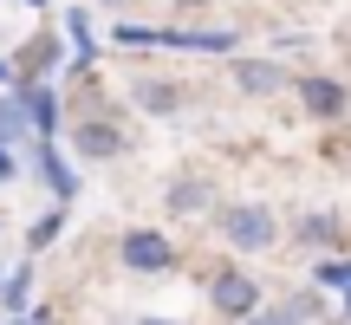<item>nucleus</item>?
Listing matches in <instances>:
<instances>
[{
  "label": "nucleus",
  "instance_id": "1",
  "mask_svg": "<svg viewBox=\"0 0 351 325\" xmlns=\"http://www.w3.org/2000/svg\"><path fill=\"white\" fill-rule=\"evenodd\" d=\"M215 221H221V241L234 254H274V241H280V221L267 202H228Z\"/></svg>",
  "mask_w": 351,
  "mask_h": 325
},
{
  "label": "nucleus",
  "instance_id": "2",
  "mask_svg": "<svg viewBox=\"0 0 351 325\" xmlns=\"http://www.w3.org/2000/svg\"><path fill=\"white\" fill-rule=\"evenodd\" d=\"M117 46L143 52V46H169V52H234V33H169V26H137V20H117Z\"/></svg>",
  "mask_w": 351,
  "mask_h": 325
},
{
  "label": "nucleus",
  "instance_id": "3",
  "mask_svg": "<svg viewBox=\"0 0 351 325\" xmlns=\"http://www.w3.org/2000/svg\"><path fill=\"white\" fill-rule=\"evenodd\" d=\"M117 254H124V267L130 274H169L182 254L169 248V234H156V228H130L124 241H117Z\"/></svg>",
  "mask_w": 351,
  "mask_h": 325
},
{
  "label": "nucleus",
  "instance_id": "4",
  "mask_svg": "<svg viewBox=\"0 0 351 325\" xmlns=\"http://www.w3.org/2000/svg\"><path fill=\"white\" fill-rule=\"evenodd\" d=\"M208 306H215L221 319H247L254 306H261L254 274H234V267H228V274H215V280H208Z\"/></svg>",
  "mask_w": 351,
  "mask_h": 325
},
{
  "label": "nucleus",
  "instance_id": "5",
  "mask_svg": "<svg viewBox=\"0 0 351 325\" xmlns=\"http://www.w3.org/2000/svg\"><path fill=\"white\" fill-rule=\"evenodd\" d=\"M72 150L85 162H111V156H124V130H117L111 117H78L72 124Z\"/></svg>",
  "mask_w": 351,
  "mask_h": 325
},
{
  "label": "nucleus",
  "instance_id": "6",
  "mask_svg": "<svg viewBox=\"0 0 351 325\" xmlns=\"http://www.w3.org/2000/svg\"><path fill=\"white\" fill-rule=\"evenodd\" d=\"M293 91H300V104H306V111L319 117V124H332V117H345V111H351V91L339 85V78H326V72L300 78V85H293Z\"/></svg>",
  "mask_w": 351,
  "mask_h": 325
},
{
  "label": "nucleus",
  "instance_id": "7",
  "mask_svg": "<svg viewBox=\"0 0 351 325\" xmlns=\"http://www.w3.org/2000/svg\"><path fill=\"white\" fill-rule=\"evenodd\" d=\"M130 104L150 111V117H176L189 104V91L176 85V78H130Z\"/></svg>",
  "mask_w": 351,
  "mask_h": 325
},
{
  "label": "nucleus",
  "instance_id": "8",
  "mask_svg": "<svg viewBox=\"0 0 351 325\" xmlns=\"http://www.w3.org/2000/svg\"><path fill=\"white\" fill-rule=\"evenodd\" d=\"M293 241H300V248H313V254H339L345 248V221L332 208H313V215H300V221H293Z\"/></svg>",
  "mask_w": 351,
  "mask_h": 325
},
{
  "label": "nucleus",
  "instance_id": "9",
  "mask_svg": "<svg viewBox=\"0 0 351 325\" xmlns=\"http://www.w3.org/2000/svg\"><path fill=\"white\" fill-rule=\"evenodd\" d=\"M234 91L274 98V91H287V65H274V59H234Z\"/></svg>",
  "mask_w": 351,
  "mask_h": 325
},
{
  "label": "nucleus",
  "instance_id": "10",
  "mask_svg": "<svg viewBox=\"0 0 351 325\" xmlns=\"http://www.w3.org/2000/svg\"><path fill=\"white\" fill-rule=\"evenodd\" d=\"M39 176H46V189L59 195V208H65V202H78V182H72V169H65V156H59V143H52V137H39Z\"/></svg>",
  "mask_w": 351,
  "mask_h": 325
},
{
  "label": "nucleus",
  "instance_id": "11",
  "mask_svg": "<svg viewBox=\"0 0 351 325\" xmlns=\"http://www.w3.org/2000/svg\"><path fill=\"white\" fill-rule=\"evenodd\" d=\"M20 111L33 117L39 137H52V124H59V91L52 85H20Z\"/></svg>",
  "mask_w": 351,
  "mask_h": 325
},
{
  "label": "nucleus",
  "instance_id": "12",
  "mask_svg": "<svg viewBox=\"0 0 351 325\" xmlns=\"http://www.w3.org/2000/svg\"><path fill=\"white\" fill-rule=\"evenodd\" d=\"M208 195H215V189L202 182V176H176L169 195H163V208L169 215H202V208H208Z\"/></svg>",
  "mask_w": 351,
  "mask_h": 325
},
{
  "label": "nucleus",
  "instance_id": "13",
  "mask_svg": "<svg viewBox=\"0 0 351 325\" xmlns=\"http://www.w3.org/2000/svg\"><path fill=\"white\" fill-rule=\"evenodd\" d=\"M26 293H33V261L13 267V274L0 280V306H7V313H26Z\"/></svg>",
  "mask_w": 351,
  "mask_h": 325
},
{
  "label": "nucleus",
  "instance_id": "14",
  "mask_svg": "<svg viewBox=\"0 0 351 325\" xmlns=\"http://www.w3.org/2000/svg\"><path fill=\"white\" fill-rule=\"evenodd\" d=\"M65 39H72L78 65H91V52H98V39H91V26H85V7H72V13H65Z\"/></svg>",
  "mask_w": 351,
  "mask_h": 325
},
{
  "label": "nucleus",
  "instance_id": "15",
  "mask_svg": "<svg viewBox=\"0 0 351 325\" xmlns=\"http://www.w3.org/2000/svg\"><path fill=\"white\" fill-rule=\"evenodd\" d=\"M319 287H326V293L351 287V254H326V261H319Z\"/></svg>",
  "mask_w": 351,
  "mask_h": 325
},
{
  "label": "nucleus",
  "instance_id": "16",
  "mask_svg": "<svg viewBox=\"0 0 351 325\" xmlns=\"http://www.w3.org/2000/svg\"><path fill=\"white\" fill-rule=\"evenodd\" d=\"M59 228H65V215L52 208V215H39L33 228H26V248H46V241H59Z\"/></svg>",
  "mask_w": 351,
  "mask_h": 325
},
{
  "label": "nucleus",
  "instance_id": "17",
  "mask_svg": "<svg viewBox=\"0 0 351 325\" xmlns=\"http://www.w3.org/2000/svg\"><path fill=\"white\" fill-rule=\"evenodd\" d=\"M319 306H326V287H306V293H293V306H287V313H293V319L306 325V319L319 313Z\"/></svg>",
  "mask_w": 351,
  "mask_h": 325
},
{
  "label": "nucleus",
  "instance_id": "18",
  "mask_svg": "<svg viewBox=\"0 0 351 325\" xmlns=\"http://www.w3.org/2000/svg\"><path fill=\"white\" fill-rule=\"evenodd\" d=\"M241 325H300V319H293L287 306H267V313H261V306H254V313L241 319Z\"/></svg>",
  "mask_w": 351,
  "mask_h": 325
},
{
  "label": "nucleus",
  "instance_id": "19",
  "mask_svg": "<svg viewBox=\"0 0 351 325\" xmlns=\"http://www.w3.org/2000/svg\"><path fill=\"white\" fill-rule=\"evenodd\" d=\"M0 182H13V156H7V137H0Z\"/></svg>",
  "mask_w": 351,
  "mask_h": 325
},
{
  "label": "nucleus",
  "instance_id": "20",
  "mask_svg": "<svg viewBox=\"0 0 351 325\" xmlns=\"http://www.w3.org/2000/svg\"><path fill=\"white\" fill-rule=\"evenodd\" d=\"M195 7H208V0H176V13H195Z\"/></svg>",
  "mask_w": 351,
  "mask_h": 325
},
{
  "label": "nucleus",
  "instance_id": "21",
  "mask_svg": "<svg viewBox=\"0 0 351 325\" xmlns=\"http://www.w3.org/2000/svg\"><path fill=\"white\" fill-rule=\"evenodd\" d=\"M137 325H182V319H137Z\"/></svg>",
  "mask_w": 351,
  "mask_h": 325
},
{
  "label": "nucleus",
  "instance_id": "22",
  "mask_svg": "<svg viewBox=\"0 0 351 325\" xmlns=\"http://www.w3.org/2000/svg\"><path fill=\"white\" fill-rule=\"evenodd\" d=\"M104 7H130V0H104Z\"/></svg>",
  "mask_w": 351,
  "mask_h": 325
},
{
  "label": "nucleus",
  "instance_id": "23",
  "mask_svg": "<svg viewBox=\"0 0 351 325\" xmlns=\"http://www.w3.org/2000/svg\"><path fill=\"white\" fill-rule=\"evenodd\" d=\"M0 85H7V65H0Z\"/></svg>",
  "mask_w": 351,
  "mask_h": 325
},
{
  "label": "nucleus",
  "instance_id": "24",
  "mask_svg": "<svg viewBox=\"0 0 351 325\" xmlns=\"http://www.w3.org/2000/svg\"><path fill=\"white\" fill-rule=\"evenodd\" d=\"M26 7H46V0H26Z\"/></svg>",
  "mask_w": 351,
  "mask_h": 325
}]
</instances>
